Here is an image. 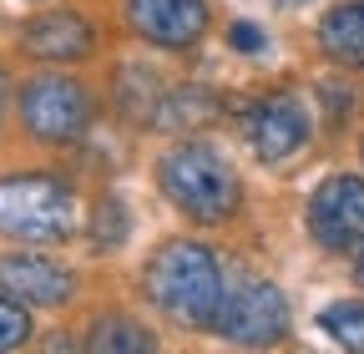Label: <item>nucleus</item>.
Wrapping results in <instances>:
<instances>
[{"instance_id": "nucleus-1", "label": "nucleus", "mask_w": 364, "mask_h": 354, "mask_svg": "<svg viewBox=\"0 0 364 354\" xmlns=\"http://www.w3.org/2000/svg\"><path fill=\"white\" fill-rule=\"evenodd\" d=\"M223 258L198 238H167L142 263V294L182 329H213L223 304Z\"/></svg>"}, {"instance_id": "nucleus-2", "label": "nucleus", "mask_w": 364, "mask_h": 354, "mask_svg": "<svg viewBox=\"0 0 364 354\" xmlns=\"http://www.w3.org/2000/svg\"><path fill=\"white\" fill-rule=\"evenodd\" d=\"M157 188H162V198L182 218H193V223H203V228L228 223V218L238 213V203H243L238 167L228 162L213 142H198V137L177 142L157 162Z\"/></svg>"}, {"instance_id": "nucleus-3", "label": "nucleus", "mask_w": 364, "mask_h": 354, "mask_svg": "<svg viewBox=\"0 0 364 354\" xmlns=\"http://www.w3.org/2000/svg\"><path fill=\"white\" fill-rule=\"evenodd\" d=\"M76 233V193L56 172H6L0 177V238L21 248L66 243Z\"/></svg>"}, {"instance_id": "nucleus-4", "label": "nucleus", "mask_w": 364, "mask_h": 354, "mask_svg": "<svg viewBox=\"0 0 364 354\" xmlns=\"http://www.w3.org/2000/svg\"><path fill=\"white\" fill-rule=\"evenodd\" d=\"M213 329L228 344H243V349H273V344H284L289 329H294L289 294L273 284V279H263V274L233 269V274L223 279V304H218Z\"/></svg>"}, {"instance_id": "nucleus-5", "label": "nucleus", "mask_w": 364, "mask_h": 354, "mask_svg": "<svg viewBox=\"0 0 364 354\" xmlns=\"http://www.w3.org/2000/svg\"><path fill=\"white\" fill-rule=\"evenodd\" d=\"M16 117L36 142H81L91 122H97V97L86 92V81H76L71 71H41L21 86L16 97Z\"/></svg>"}, {"instance_id": "nucleus-6", "label": "nucleus", "mask_w": 364, "mask_h": 354, "mask_svg": "<svg viewBox=\"0 0 364 354\" xmlns=\"http://www.w3.org/2000/svg\"><path fill=\"white\" fill-rule=\"evenodd\" d=\"M309 238L324 253H354L364 243V172H329L309 198Z\"/></svg>"}, {"instance_id": "nucleus-7", "label": "nucleus", "mask_w": 364, "mask_h": 354, "mask_svg": "<svg viewBox=\"0 0 364 354\" xmlns=\"http://www.w3.org/2000/svg\"><path fill=\"white\" fill-rule=\"evenodd\" d=\"M309 107L294 97V92H273L263 102L248 107L243 117V132H248V147L258 152V162L279 167V162H294L309 142Z\"/></svg>"}, {"instance_id": "nucleus-8", "label": "nucleus", "mask_w": 364, "mask_h": 354, "mask_svg": "<svg viewBox=\"0 0 364 354\" xmlns=\"http://www.w3.org/2000/svg\"><path fill=\"white\" fill-rule=\"evenodd\" d=\"M0 294H11L26 309H61L76 294V279L66 263L46 258L41 248H11L0 253Z\"/></svg>"}, {"instance_id": "nucleus-9", "label": "nucleus", "mask_w": 364, "mask_h": 354, "mask_svg": "<svg viewBox=\"0 0 364 354\" xmlns=\"http://www.w3.org/2000/svg\"><path fill=\"white\" fill-rule=\"evenodd\" d=\"M127 26L162 51H188L208 36V0H127Z\"/></svg>"}, {"instance_id": "nucleus-10", "label": "nucleus", "mask_w": 364, "mask_h": 354, "mask_svg": "<svg viewBox=\"0 0 364 354\" xmlns=\"http://www.w3.org/2000/svg\"><path fill=\"white\" fill-rule=\"evenodd\" d=\"M21 51L36 61H56V66L86 61L97 51V26L76 11H41L21 26Z\"/></svg>"}, {"instance_id": "nucleus-11", "label": "nucleus", "mask_w": 364, "mask_h": 354, "mask_svg": "<svg viewBox=\"0 0 364 354\" xmlns=\"http://www.w3.org/2000/svg\"><path fill=\"white\" fill-rule=\"evenodd\" d=\"M218 112H223V102H218V92H208V86H172V92L157 97L147 122L157 132H198V127L218 122Z\"/></svg>"}, {"instance_id": "nucleus-12", "label": "nucleus", "mask_w": 364, "mask_h": 354, "mask_svg": "<svg viewBox=\"0 0 364 354\" xmlns=\"http://www.w3.org/2000/svg\"><path fill=\"white\" fill-rule=\"evenodd\" d=\"M318 46L339 66H364V0H344L318 21Z\"/></svg>"}, {"instance_id": "nucleus-13", "label": "nucleus", "mask_w": 364, "mask_h": 354, "mask_svg": "<svg viewBox=\"0 0 364 354\" xmlns=\"http://www.w3.org/2000/svg\"><path fill=\"white\" fill-rule=\"evenodd\" d=\"M81 354H162L152 329L147 324H136L132 314H102L97 324H91Z\"/></svg>"}, {"instance_id": "nucleus-14", "label": "nucleus", "mask_w": 364, "mask_h": 354, "mask_svg": "<svg viewBox=\"0 0 364 354\" xmlns=\"http://www.w3.org/2000/svg\"><path fill=\"white\" fill-rule=\"evenodd\" d=\"M318 329L344 354H364V299H334L324 314H318Z\"/></svg>"}, {"instance_id": "nucleus-15", "label": "nucleus", "mask_w": 364, "mask_h": 354, "mask_svg": "<svg viewBox=\"0 0 364 354\" xmlns=\"http://www.w3.org/2000/svg\"><path fill=\"white\" fill-rule=\"evenodd\" d=\"M31 344V314L26 304H16L11 294H0V354H16Z\"/></svg>"}, {"instance_id": "nucleus-16", "label": "nucleus", "mask_w": 364, "mask_h": 354, "mask_svg": "<svg viewBox=\"0 0 364 354\" xmlns=\"http://www.w3.org/2000/svg\"><path fill=\"white\" fill-rule=\"evenodd\" d=\"M91 233H97V248H122L127 243V208L117 198H102L97 218H91Z\"/></svg>"}, {"instance_id": "nucleus-17", "label": "nucleus", "mask_w": 364, "mask_h": 354, "mask_svg": "<svg viewBox=\"0 0 364 354\" xmlns=\"http://www.w3.org/2000/svg\"><path fill=\"white\" fill-rule=\"evenodd\" d=\"M228 46L243 51V56H258V51L268 46V36H263L253 21H233V26H228Z\"/></svg>"}, {"instance_id": "nucleus-18", "label": "nucleus", "mask_w": 364, "mask_h": 354, "mask_svg": "<svg viewBox=\"0 0 364 354\" xmlns=\"http://www.w3.org/2000/svg\"><path fill=\"white\" fill-rule=\"evenodd\" d=\"M6 112H11V76L0 66V127H6Z\"/></svg>"}, {"instance_id": "nucleus-19", "label": "nucleus", "mask_w": 364, "mask_h": 354, "mask_svg": "<svg viewBox=\"0 0 364 354\" xmlns=\"http://www.w3.org/2000/svg\"><path fill=\"white\" fill-rule=\"evenodd\" d=\"M354 279H359V284H364V243H359V248H354Z\"/></svg>"}, {"instance_id": "nucleus-20", "label": "nucleus", "mask_w": 364, "mask_h": 354, "mask_svg": "<svg viewBox=\"0 0 364 354\" xmlns=\"http://www.w3.org/2000/svg\"><path fill=\"white\" fill-rule=\"evenodd\" d=\"M273 6H289L294 11V6H309V0H273Z\"/></svg>"}, {"instance_id": "nucleus-21", "label": "nucleus", "mask_w": 364, "mask_h": 354, "mask_svg": "<svg viewBox=\"0 0 364 354\" xmlns=\"http://www.w3.org/2000/svg\"><path fill=\"white\" fill-rule=\"evenodd\" d=\"M359 152H364V137H359Z\"/></svg>"}]
</instances>
